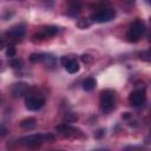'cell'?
Listing matches in <instances>:
<instances>
[{"label":"cell","mask_w":151,"mask_h":151,"mask_svg":"<svg viewBox=\"0 0 151 151\" xmlns=\"http://www.w3.org/2000/svg\"><path fill=\"white\" fill-rule=\"evenodd\" d=\"M44 104H45L44 97H41L38 93H33L29 90V92H28V94L26 96V99H25L26 109L29 110V111H38L44 106Z\"/></svg>","instance_id":"cell-4"},{"label":"cell","mask_w":151,"mask_h":151,"mask_svg":"<svg viewBox=\"0 0 151 151\" xmlns=\"http://www.w3.org/2000/svg\"><path fill=\"white\" fill-rule=\"evenodd\" d=\"M20 1H22V0H20Z\"/></svg>","instance_id":"cell-25"},{"label":"cell","mask_w":151,"mask_h":151,"mask_svg":"<svg viewBox=\"0 0 151 151\" xmlns=\"http://www.w3.org/2000/svg\"><path fill=\"white\" fill-rule=\"evenodd\" d=\"M40 61H42L45 65L50 66V67H53L55 65V59L53 55L51 54H46V53H41V59Z\"/></svg>","instance_id":"cell-14"},{"label":"cell","mask_w":151,"mask_h":151,"mask_svg":"<svg viewBox=\"0 0 151 151\" xmlns=\"http://www.w3.org/2000/svg\"><path fill=\"white\" fill-rule=\"evenodd\" d=\"M9 65H11L13 68H21V66H22V60L19 59V58H11Z\"/></svg>","instance_id":"cell-17"},{"label":"cell","mask_w":151,"mask_h":151,"mask_svg":"<svg viewBox=\"0 0 151 151\" xmlns=\"http://www.w3.org/2000/svg\"><path fill=\"white\" fill-rule=\"evenodd\" d=\"M140 58L145 61H150V52L149 51H144L140 53Z\"/></svg>","instance_id":"cell-20"},{"label":"cell","mask_w":151,"mask_h":151,"mask_svg":"<svg viewBox=\"0 0 151 151\" xmlns=\"http://www.w3.org/2000/svg\"><path fill=\"white\" fill-rule=\"evenodd\" d=\"M5 46H7V39L5 37H0V50H2Z\"/></svg>","instance_id":"cell-22"},{"label":"cell","mask_w":151,"mask_h":151,"mask_svg":"<svg viewBox=\"0 0 151 151\" xmlns=\"http://www.w3.org/2000/svg\"><path fill=\"white\" fill-rule=\"evenodd\" d=\"M25 33H26L25 26L24 25H17V26H13L12 28H9L6 32L5 38L7 39V41L17 42V41H20L25 37Z\"/></svg>","instance_id":"cell-8"},{"label":"cell","mask_w":151,"mask_h":151,"mask_svg":"<svg viewBox=\"0 0 151 151\" xmlns=\"http://www.w3.org/2000/svg\"><path fill=\"white\" fill-rule=\"evenodd\" d=\"M29 90H31V87L28 86V84H26V83H17L13 86L12 93H13L14 98H21V97H26L28 94Z\"/></svg>","instance_id":"cell-11"},{"label":"cell","mask_w":151,"mask_h":151,"mask_svg":"<svg viewBox=\"0 0 151 151\" xmlns=\"http://www.w3.org/2000/svg\"><path fill=\"white\" fill-rule=\"evenodd\" d=\"M40 59H41V53H32L31 57H29V60L33 61V63L40 61Z\"/></svg>","instance_id":"cell-19"},{"label":"cell","mask_w":151,"mask_h":151,"mask_svg":"<svg viewBox=\"0 0 151 151\" xmlns=\"http://www.w3.org/2000/svg\"><path fill=\"white\" fill-rule=\"evenodd\" d=\"M6 54H7V57H9V58H14L15 54H17V50H15V47H14L13 45H7Z\"/></svg>","instance_id":"cell-18"},{"label":"cell","mask_w":151,"mask_h":151,"mask_svg":"<svg viewBox=\"0 0 151 151\" xmlns=\"http://www.w3.org/2000/svg\"><path fill=\"white\" fill-rule=\"evenodd\" d=\"M91 24H92V20L88 19V18H81V19H79V20L77 21V26H78L79 28H81V29L90 27Z\"/></svg>","instance_id":"cell-16"},{"label":"cell","mask_w":151,"mask_h":151,"mask_svg":"<svg viewBox=\"0 0 151 151\" xmlns=\"http://www.w3.org/2000/svg\"><path fill=\"white\" fill-rule=\"evenodd\" d=\"M54 137L52 134H41V133H35V134H28L22 137L19 142L20 144L27 146V147H38L40 146L46 140H53Z\"/></svg>","instance_id":"cell-2"},{"label":"cell","mask_w":151,"mask_h":151,"mask_svg":"<svg viewBox=\"0 0 151 151\" xmlns=\"http://www.w3.org/2000/svg\"><path fill=\"white\" fill-rule=\"evenodd\" d=\"M145 100H146V94H145V91L144 90H134L130 93L129 96V103L134 106V107H140L145 104Z\"/></svg>","instance_id":"cell-9"},{"label":"cell","mask_w":151,"mask_h":151,"mask_svg":"<svg viewBox=\"0 0 151 151\" xmlns=\"http://www.w3.org/2000/svg\"><path fill=\"white\" fill-rule=\"evenodd\" d=\"M67 14L71 17H76L81 11V1L80 0H68L67 1Z\"/></svg>","instance_id":"cell-12"},{"label":"cell","mask_w":151,"mask_h":151,"mask_svg":"<svg viewBox=\"0 0 151 151\" xmlns=\"http://www.w3.org/2000/svg\"><path fill=\"white\" fill-rule=\"evenodd\" d=\"M0 64H1V63H0Z\"/></svg>","instance_id":"cell-26"},{"label":"cell","mask_w":151,"mask_h":151,"mask_svg":"<svg viewBox=\"0 0 151 151\" xmlns=\"http://www.w3.org/2000/svg\"><path fill=\"white\" fill-rule=\"evenodd\" d=\"M7 132H8V131H7V127H6L5 125H2V124H1V125H0V137L6 136V134H7Z\"/></svg>","instance_id":"cell-21"},{"label":"cell","mask_w":151,"mask_h":151,"mask_svg":"<svg viewBox=\"0 0 151 151\" xmlns=\"http://www.w3.org/2000/svg\"><path fill=\"white\" fill-rule=\"evenodd\" d=\"M96 86H97V81H96V79L92 78V77L86 78V79L84 80V83H83V88H84L85 91H92V90L96 88Z\"/></svg>","instance_id":"cell-13"},{"label":"cell","mask_w":151,"mask_h":151,"mask_svg":"<svg viewBox=\"0 0 151 151\" xmlns=\"http://www.w3.org/2000/svg\"><path fill=\"white\" fill-rule=\"evenodd\" d=\"M116 106V93L112 90H104L100 93V109L104 113H110Z\"/></svg>","instance_id":"cell-3"},{"label":"cell","mask_w":151,"mask_h":151,"mask_svg":"<svg viewBox=\"0 0 151 151\" xmlns=\"http://www.w3.org/2000/svg\"><path fill=\"white\" fill-rule=\"evenodd\" d=\"M20 126L22 129H32L35 126V119L32 118V117H28V118H25L20 122Z\"/></svg>","instance_id":"cell-15"},{"label":"cell","mask_w":151,"mask_h":151,"mask_svg":"<svg viewBox=\"0 0 151 151\" xmlns=\"http://www.w3.org/2000/svg\"><path fill=\"white\" fill-rule=\"evenodd\" d=\"M116 17V11L113 8H101V9H98L97 12H94L91 17V19L96 22H109L111 21L112 19H114Z\"/></svg>","instance_id":"cell-5"},{"label":"cell","mask_w":151,"mask_h":151,"mask_svg":"<svg viewBox=\"0 0 151 151\" xmlns=\"http://www.w3.org/2000/svg\"><path fill=\"white\" fill-rule=\"evenodd\" d=\"M97 132H98V133H96V137H97V138H100L101 136L105 134V130H98Z\"/></svg>","instance_id":"cell-24"},{"label":"cell","mask_w":151,"mask_h":151,"mask_svg":"<svg viewBox=\"0 0 151 151\" xmlns=\"http://www.w3.org/2000/svg\"><path fill=\"white\" fill-rule=\"evenodd\" d=\"M91 57L90 55H87V54H84V55H81V60L84 61V63H88V61H91Z\"/></svg>","instance_id":"cell-23"},{"label":"cell","mask_w":151,"mask_h":151,"mask_svg":"<svg viewBox=\"0 0 151 151\" xmlns=\"http://www.w3.org/2000/svg\"><path fill=\"white\" fill-rule=\"evenodd\" d=\"M145 29H146V27H145V24L143 20H140V19L134 20L130 25V27L126 32L127 40L131 42H137L142 38V35L145 33Z\"/></svg>","instance_id":"cell-1"},{"label":"cell","mask_w":151,"mask_h":151,"mask_svg":"<svg viewBox=\"0 0 151 151\" xmlns=\"http://www.w3.org/2000/svg\"><path fill=\"white\" fill-rule=\"evenodd\" d=\"M55 130L58 131V133L63 137H66V138H80V137H84L81 131L78 130L77 127L74 126H71L70 124H60L55 127Z\"/></svg>","instance_id":"cell-6"},{"label":"cell","mask_w":151,"mask_h":151,"mask_svg":"<svg viewBox=\"0 0 151 151\" xmlns=\"http://www.w3.org/2000/svg\"><path fill=\"white\" fill-rule=\"evenodd\" d=\"M60 61H61V65L66 68V71H67L68 73H71V74L77 73V72L79 71V68H80L78 60H77V59H74V58L63 57V58L60 59Z\"/></svg>","instance_id":"cell-10"},{"label":"cell","mask_w":151,"mask_h":151,"mask_svg":"<svg viewBox=\"0 0 151 151\" xmlns=\"http://www.w3.org/2000/svg\"><path fill=\"white\" fill-rule=\"evenodd\" d=\"M59 32V28L57 26H45V27H41L38 32H35L32 37V40L34 42L37 41H42L47 38H51V37H54L57 33Z\"/></svg>","instance_id":"cell-7"}]
</instances>
